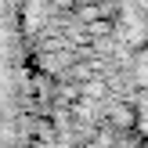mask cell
Here are the masks:
<instances>
[{"mask_svg":"<svg viewBox=\"0 0 148 148\" xmlns=\"http://www.w3.org/2000/svg\"><path fill=\"white\" fill-rule=\"evenodd\" d=\"M29 108V62L18 4L0 0V148H22Z\"/></svg>","mask_w":148,"mask_h":148,"instance_id":"obj_1","label":"cell"}]
</instances>
